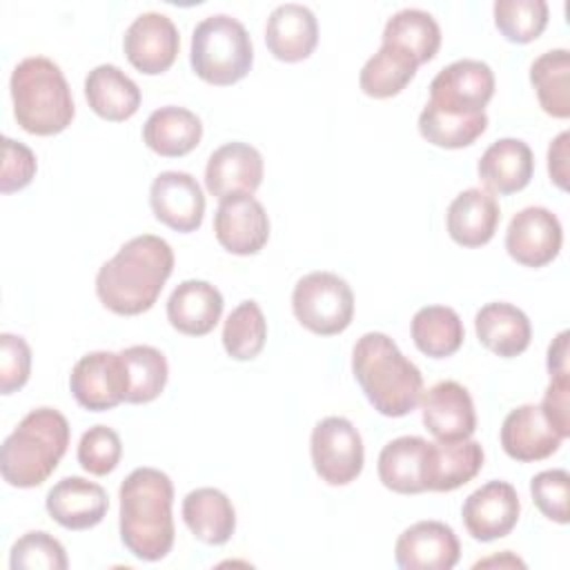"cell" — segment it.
Here are the masks:
<instances>
[{
    "mask_svg": "<svg viewBox=\"0 0 570 570\" xmlns=\"http://www.w3.org/2000/svg\"><path fill=\"white\" fill-rule=\"evenodd\" d=\"M174 269L169 243L154 234L127 240L96 274L100 303L120 316H136L154 307Z\"/></svg>",
    "mask_w": 570,
    "mask_h": 570,
    "instance_id": "cell-1",
    "label": "cell"
},
{
    "mask_svg": "<svg viewBox=\"0 0 570 570\" xmlns=\"http://www.w3.org/2000/svg\"><path fill=\"white\" fill-rule=\"evenodd\" d=\"M120 539L142 561H160L174 546V485L156 468H136L120 483Z\"/></svg>",
    "mask_w": 570,
    "mask_h": 570,
    "instance_id": "cell-2",
    "label": "cell"
},
{
    "mask_svg": "<svg viewBox=\"0 0 570 570\" xmlns=\"http://www.w3.org/2000/svg\"><path fill=\"white\" fill-rule=\"evenodd\" d=\"M352 372L370 405L383 416H405L421 403V370L383 332H367L356 341Z\"/></svg>",
    "mask_w": 570,
    "mask_h": 570,
    "instance_id": "cell-3",
    "label": "cell"
},
{
    "mask_svg": "<svg viewBox=\"0 0 570 570\" xmlns=\"http://www.w3.org/2000/svg\"><path fill=\"white\" fill-rule=\"evenodd\" d=\"M69 445V423L53 407H36L4 439L0 450L2 479L13 488L42 485Z\"/></svg>",
    "mask_w": 570,
    "mask_h": 570,
    "instance_id": "cell-4",
    "label": "cell"
},
{
    "mask_svg": "<svg viewBox=\"0 0 570 570\" xmlns=\"http://www.w3.org/2000/svg\"><path fill=\"white\" fill-rule=\"evenodd\" d=\"M11 100L18 125L36 136L65 131L76 114L69 82L62 69L45 58L29 56L11 71Z\"/></svg>",
    "mask_w": 570,
    "mask_h": 570,
    "instance_id": "cell-5",
    "label": "cell"
},
{
    "mask_svg": "<svg viewBox=\"0 0 570 570\" xmlns=\"http://www.w3.org/2000/svg\"><path fill=\"white\" fill-rule=\"evenodd\" d=\"M189 62L209 85L227 87L243 80L254 62V47L245 24L227 13L203 18L191 33Z\"/></svg>",
    "mask_w": 570,
    "mask_h": 570,
    "instance_id": "cell-6",
    "label": "cell"
},
{
    "mask_svg": "<svg viewBox=\"0 0 570 570\" xmlns=\"http://www.w3.org/2000/svg\"><path fill=\"white\" fill-rule=\"evenodd\" d=\"M292 309L296 321L309 332L334 336L352 323L354 292L338 274L309 272L294 285Z\"/></svg>",
    "mask_w": 570,
    "mask_h": 570,
    "instance_id": "cell-7",
    "label": "cell"
},
{
    "mask_svg": "<svg viewBox=\"0 0 570 570\" xmlns=\"http://www.w3.org/2000/svg\"><path fill=\"white\" fill-rule=\"evenodd\" d=\"M309 452L316 474L330 485L352 483L365 461L363 439L345 416L321 419L312 430Z\"/></svg>",
    "mask_w": 570,
    "mask_h": 570,
    "instance_id": "cell-8",
    "label": "cell"
},
{
    "mask_svg": "<svg viewBox=\"0 0 570 570\" xmlns=\"http://www.w3.org/2000/svg\"><path fill=\"white\" fill-rule=\"evenodd\" d=\"M492 96L494 73L490 65L472 58L450 62L430 82V105L450 114H481Z\"/></svg>",
    "mask_w": 570,
    "mask_h": 570,
    "instance_id": "cell-9",
    "label": "cell"
},
{
    "mask_svg": "<svg viewBox=\"0 0 570 570\" xmlns=\"http://www.w3.org/2000/svg\"><path fill=\"white\" fill-rule=\"evenodd\" d=\"M69 387L78 405L91 412H105L127 399L129 376L120 352H89L69 374Z\"/></svg>",
    "mask_w": 570,
    "mask_h": 570,
    "instance_id": "cell-10",
    "label": "cell"
},
{
    "mask_svg": "<svg viewBox=\"0 0 570 570\" xmlns=\"http://www.w3.org/2000/svg\"><path fill=\"white\" fill-rule=\"evenodd\" d=\"M180 47V36L171 18L158 11H145L127 27L122 49L134 69L145 76L167 71Z\"/></svg>",
    "mask_w": 570,
    "mask_h": 570,
    "instance_id": "cell-11",
    "label": "cell"
},
{
    "mask_svg": "<svg viewBox=\"0 0 570 570\" xmlns=\"http://www.w3.org/2000/svg\"><path fill=\"white\" fill-rule=\"evenodd\" d=\"M521 501L512 483L488 481L476 488L463 503L461 517L468 534L476 541L503 539L519 521Z\"/></svg>",
    "mask_w": 570,
    "mask_h": 570,
    "instance_id": "cell-12",
    "label": "cell"
},
{
    "mask_svg": "<svg viewBox=\"0 0 570 570\" xmlns=\"http://www.w3.org/2000/svg\"><path fill=\"white\" fill-rule=\"evenodd\" d=\"M561 223L546 207H525L517 212L505 232L508 254L525 267H543L552 263L561 249Z\"/></svg>",
    "mask_w": 570,
    "mask_h": 570,
    "instance_id": "cell-13",
    "label": "cell"
},
{
    "mask_svg": "<svg viewBox=\"0 0 570 570\" xmlns=\"http://www.w3.org/2000/svg\"><path fill=\"white\" fill-rule=\"evenodd\" d=\"M214 234L220 247H225L229 254H256L269 238L267 212L249 194L223 198L214 214Z\"/></svg>",
    "mask_w": 570,
    "mask_h": 570,
    "instance_id": "cell-14",
    "label": "cell"
},
{
    "mask_svg": "<svg viewBox=\"0 0 570 570\" xmlns=\"http://www.w3.org/2000/svg\"><path fill=\"white\" fill-rule=\"evenodd\" d=\"M394 557L403 570H452L459 563L461 546L448 523L416 521L399 534Z\"/></svg>",
    "mask_w": 570,
    "mask_h": 570,
    "instance_id": "cell-15",
    "label": "cell"
},
{
    "mask_svg": "<svg viewBox=\"0 0 570 570\" xmlns=\"http://www.w3.org/2000/svg\"><path fill=\"white\" fill-rule=\"evenodd\" d=\"M154 216L183 234L196 232L205 216V194L198 180L187 171H163L149 187Z\"/></svg>",
    "mask_w": 570,
    "mask_h": 570,
    "instance_id": "cell-16",
    "label": "cell"
},
{
    "mask_svg": "<svg viewBox=\"0 0 570 570\" xmlns=\"http://www.w3.org/2000/svg\"><path fill=\"white\" fill-rule=\"evenodd\" d=\"M263 156L249 142H225L212 151L205 167V187L218 200L254 194L263 183Z\"/></svg>",
    "mask_w": 570,
    "mask_h": 570,
    "instance_id": "cell-17",
    "label": "cell"
},
{
    "mask_svg": "<svg viewBox=\"0 0 570 570\" xmlns=\"http://www.w3.org/2000/svg\"><path fill=\"white\" fill-rule=\"evenodd\" d=\"M421 419L436 441L470 439L476 412L470 392L456 381H439L421 396Z\"/></svg>",
    "mask_w": 570,
    "mask_h": 570,
    "instance_id": "cell-18",
    "label": "cell"
},
{
    "mask_svg": "<svg viewBox=\"0 0 570 570\" xmlns=\"http://www.w3.org/2000/svg\"><path fill=\"white\" fill-rule=\"evenodd\" d=\"M45 505L58 525L67 530H89L105 519L109 499L102 485L82 476H65L47 492Z\"/></svg>",
    "mask_w": 570,
    "mask_h": 570,
    "instance_id": "cell-19",
    "label": "cell"
},
{
    "mask_svg": "<svg viewBox=\"0 0 570 570\" xmlns=\"http://www.w3.org/2000/svg\"><path fill=\"white\" fill-rule=\"evenodd\" d=\"M563 436L548 423L541 407L525 403L514 407L501 425V448L503 452L521 463L543 461L552 456Z\"/></svg>",
    "mask_w": 570,
    "mask_h": 570,
    "instance_id": "cell-20",
    "label": "cell"
},
{
    "mask_svg": "<svg viewBox=\"0 0 570 570\" xmlns=\"http://www.w3.org/2000/svg\"><path fill=\"white\" fill-rule=\"evenodd\" d=\"M432 441L423 436H399L383 445L379 454L381 483L399 494L428 492Z\"/></svg>",
    "mask_w": 570,
    "mask_h": 570,
    "instance_id": "cell-21",
    "label": "cell"
},
{
    "mask_svg": "<svg viewBox=\"0 0 570 570\" xmlns=\"http://www.w3.org/2000/svg\"><path fill=\"white\" fill-rule=\"evenodd\" d=\"M318 42V22L309 7L298 2L278 4L265 24V45L283 62L305 60Z\"/></svg>",
    "mask_w": 570,
    "mask_h": 570,
    "instance_id": "cell-22",
    "label": "cell"
},
{
    "mask_svg": "<svg viewBox=\"0 0 570 570\" xmlns=\"http://www.w3.org/2000/svg\"><path fill=\"white\" fill-rule=\"evenodd\" d=\"M499 220L501 209L497 198L481 187H470L456 194L445 214L448 234L461 247H481L490 243Z\"/></svg>",
    "mask_w": 570,
    "mask_h": 570,
    "instance_id": "cell-23",
    "label": "cell"
},
{
    "mask_svg": "<svg viewBox=\"0 0 570 570\" xmlns=\"http://www.w3.org/2000/svg\"><path fill=\"white\" fill-rule=\"evenodd\" d=\"M476 171L485 191L508 196L521 191L530 183L534 156L528 142L519 138H499L483 151Z\"/></svg>",
    "mask_w": 570,
    "mask_h": 570,
    "instance_id": "cell-24",
    "label": "cell"
},
{
    "mask_svg": "<svg viewBox=\"0 0 570 570\" xmlns=\"http://www.w3.org/2000/svg\"><path fill=\"white\" fill-rule=\"evenodd\" d=\"M223 314V294L207 281H183L167 301V318L187 336L209 334Z\"/></svg>",
    "mask_w": 570,
    "mask_h": 570,
    "instance_id": "cell-25",
    "label": "cell"
},
{
    "mask_svg": "<svg viewBox=\"0 0 570 570\" xmlns=\"http://www.w3.org/2000/svg\"><path fill=\"white\" fill-rule=\"evenodd\" d=\"M474 330L481 345L503 358L525 352L532 338V325L525 312L503 301L483 305L474 316Z\"/></svg>",
    "mask_w": 570,
    "mask_h": 570,
    "instance_id": "cell-26",
    "label": "cell"
},
{
    "mask_svg": "<svg viewBox=\"0 0 570 570\" xmlns=\"http://www.w3.org/2000/svg\"><path fill=\"white\" fill-rule=\"evenodd\" d=\"M85 98L96 116L111 122L131 118L140 107L138 85L116 65H98L87 73Z\"/></svg>",
    "mask_w": 570,
    "mask_h": 570,
    "instance_id": "cell-27",
    "label": "cell"
},
{
    "mask_svg": "<svg viewBox=\"0 0 570 570\" xmlns=\"http://www.w3.org/2000/svg\"><path fill=\"white\" fill-rule=\"evenodd\" d=\"M203 138V122L200 118L176 105L160 107L149 114L142 125V140L145 145L165 158H180L196 149Z\"/></svg>",
    "mask_w": 570,
    "mask_h": 570,
    "instance_id": "cell-28",
    "label": "cell"
},
{
    "mask_svg": "<svg viewBox=\"0 0 570 570\" xmlns=\"http://www.w3.org/2000/svg\"><path fill=\"white\" fill-rule=\"evenodd\" d=\"M183 521L207 546H223L236 530V510L216 488H196L183 499Z\"/></svg>",
    "mask_w": 570,
    "mask_h": 570,
    "instance_id": "cell-29",
    "label": "cell"
},
{
    "mask_svg": "<svg viewBox=\"0 0 570 570\" xmlns=\"http://www.w3.org/2000/svg\"><path fill=\"white\" fill-rule=\"evenodd\" d=\"M483 468V448L472 439L436 441L430 450L428 492H452Z\"/></svg>",
    "mask_w": 570,
    "mask_h": 570,
    "instance_id": "cell-30",
    "label": "cell"
},
{
    "mask_svg": "<svg viewBox=\"0 0 570 570\" xmlns=\"http://www.w3.org/2000/svg\"><path fill=\"white\" fill-rule=\"evenodd\" d=\"M412 341L430 358L452 356L465 338L461 316L448 305H425L412 316Z\"/></svg>",
    "mask_w": 570,
    "mask_h": 570,
    "instance_id": "cell-31",
    "label": "cell"
},
{
    "mask_svg": "<svg viewBox=\"0 0 570 570\" xmlns=\"http://www.w3.org/2000/svg\"><path fill=\"white\" fill-rule=\"evenodd\" d=\"M419 62L412 53L396 45H381V49L367 58L358 73L361 91L370 98H392L401 94L416 73Z\"/></svg>",
    "mask_w": 570,
    "mask_h": 570,
    "instance_id": "cell-32",
    "label": "cell"
},
{
    "mask_svg": "<svg viewBox=\"0 0 570 570\" xmlns=\"http://www.w3.org/2000/svg\"><path fill=\"white\" fill-rule=\"evenodd\" d=\"M383 42L396 45L414 56L419 65L432 60L441 47V29L432 13L423 9H401L396 11L383 29Z\"/></svg>",
    "mask_w": 570,
    "mask_h": 570,
    "instance_id": "cell-33",
    "label": "cell"
},
{
    "mask_svg": "<svg viewBox=\"0 0 570 570\" xmlns=\"http://www.w3.org/2000/svg\"><path fill=\"white\" fill-rule=\"evenodd\" d=\"M530 82L541 109L552 118L570 116V51L550 49L530 67Z\"/></svg>",
    "mask_w": 570,
    "mask_h": 570,
    "instance_id": "cell-34",
    "label": "cell"
},
{
    "mask_svg": "<svg viewBox=\"0 0 570 570\" xmlns=\"http://www.w3.org/2000/svg\"><path fill=\"white\" fill-rule=\"evenodd\" d=\"M488 129V116L485 111L472 114V116H461V114H450L443 111L434 105H425L421 116H419V131L421 136L445 149H461L472 145L483 131Z\"/></svg>",
    "mask_w": 570,
    "mask_h": 570,
    "instance_id": "cell-35",
    "label": "cell"
},
{
    "mask_svg": "<svg viewBox=\"0 0 570 570\" xmlns=\"http://www.w3.org/2000/svg\"><path fill=\"white\" fill-rule=\"evenodd\" d=\"M120 356L127 365V376H129V392L125 401L149 403L158 399L169 376L165 354L151 345H131V347H125Z\"/></svg>",
    "mask_w": 570,
    "mask_h": 570,
    "instance_id": "cell-36",
    "label": "cell"
},
{
    "mask_svg": "<svg viewBox=\"0 0 570 570\" xmlns=\"http://www.w3.org/2000/svg\"><path fill=\"white\" fill-rule=\"evenodd\" d=\"M267 338V321L256 301L238 303L223 325V347L236 361H252Z\"/></svg>",
    "mask_w": 570,
    "mask_h": 570,
    "instance_id": "cell-37",
    "label": "cell"
},
{
    "mask_svg": "<svg viewBox=\"0 0 570 570\" xmlns=\"http://www.w3.org/2000/svg\"><path fill=\"white\" fill-rule=\"evenodd\" d=\"M494 24L510 42H532L548 24V4L543 0H497Z\"/></svg>",
    "mask_w": 570,
    "mask_h": 570,
    "instance_id": "cell-38",
    "label": "cell"
},
{
    "mask_svg": "<svg viewBox=\"0 0 570 570\" xmlns=\"http://www.w3.org/2000/svg\"><path fill=\"white\" fill-rule=\"evenodd\" d=\"M11 570H65L69 566L62 543L45 530L22 534L9 552Z\"/></svg>",
    "mask_w": 570,
    "mask_h": 570,
    "instance_id": "cell-39",
    "label": "cell"
},
{
    "mask_svg": "<svg viewBox=\"0 0 570 570\" xmlns=\"http://www.w3.org/2000/svg\"><path fill=\"white\" fill-rule=\"evenodd\" d=\"M122 456V441L116 430L107 425L89 428L78 443V463L85 472L105 476L109 474Z\"/></svg>",
    "mask_w": 570,
    "mask_h": 570,
    "instance_id": "cell-40",
    "label": "cell"
},
{
    "mask_svg": "<svg viewBox=\"0 0 570 570\" xmlns=\"http://www.w3.org/2000/svg\"><path fill=\"white\" fill-rule=\"evenodd\" d=\"M530 492L534 505L543 517L557 523H568V497H570V474L561 468L543 470L532 476Z\"/></svg>",
    "mask_w": 570,
    "mask_h": 570,
    "instance_id": "cell-41",
    "label": "cell"
},
{
    "mask_svg": "<svg viewBox=\"0 0 570 570\" xmlns=\"http://www.w3.org/2000/svg\"><path fill=\"white\" fill-rule=\"evenodd\" d=\"M31 374V350L22 336L0 334V392L11 394L20 390Z\"/></svg>",
    "mask_w": 570,
    "mask_h": 570,
    "instance_id": "cell-42",
    "label": "cell"
},
{
    "mask_svg": "<svg viewBox=\"0 0 570 570\" xmlns=\"http://www.w3.org/2000/svg\"><path fill=\"white\" fill-rule=\"evenodd\" d=\"M38 163H36V154L13 140V138H2V174H0V191L2 194H11L18 191L22 187H27L33 176H36Z\"/></svg>",
    "mask_w": 570,
    "mask_h": 570,
    "instance_id": "cell-43",
    "label": "cell"
},
{
    "mask_svg": "<svg viewBox=\"0 0 570 570\" xmlns=\"http://www.w3.org/2000/svg\"><path fill=\"white\" fill-rule=\"evenodd\" d=\"M541 412L548 423L563 436H570V376H554L546 387Z\"/></svg>",
    "mask_w": 570,
    "mask_h": 570,
    "instance_id": "cell-44",
    "label": "cell"
},
{
    "mask_svg": "<svg viewBox=\"0 0 570 570\" xmlns=\"http://www.w3.org/2000/svg\"><path fill=\"white\" fill-rule=\"evenodd\" d=\"M568 145L570 134L561 131L548 147V174L559 189H568Z\"/></svg>",
    "mask_w": 570,
    "mask_h": 570,
    "instance_id": "cell-45",
    "label": "cell"
},
{
    "mask_svg": "<svg viewBox=\"0 0 570 570\" xmlns=\"http://www.w3.org/2000/svg\"><path fill=\"white\" fill-rule=\"evenodd\" d=\"M548 372L550 379L568 376V332H559L548 347Z\"/></svg>",
    "mask_w": 570,
    "mask_h": 570,
    "instance_id": "cell-46",
    "label": "cell"
},
{
    "mask_svg": "<svg viewBox=\"0 0 570 570\" xmlns=\"http://www.w3.org/2000/svg\"><path fill=\"white\" fill-rule=\"evenodd\" d=\"M488 566H499V568H525V563L519 559V557H514L512 552H501V554H497V557H488V559H481V561H476L474 563V568H488Z\"/></svg>",
    "mask_w": 570,
    "mask_h": 570,
    "instance_id": "cell-47",
    "label": "cell"
}]
</instances>
